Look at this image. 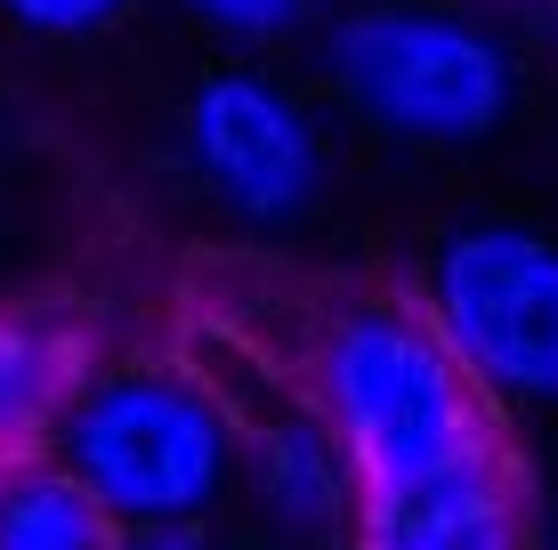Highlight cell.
I'll return each instance as SVG.
<instances>
[{
  "mask_svg": "<svg viewBox=\"0 0 558 550\" xmlns=\"http://www.w3.org/2000/svg\"><path fill=\"white\" fill-rule=\"evenodd\" d=\"M437 332L494 396H558V243L526 227H470L437 252Z\"/></svg>",
  "mask_w": 558,
  "mask_h": 550,
  "instance_id": "4",
  "label": "cell"
},
{
  "mask_svg": "<svg viewBox=\"0 0 558 550\" xmlns=\"http://www.w3.org/2000/svg\"><path fill=\"white\" fill-rule=\"evenodd\" d=\"M0 550H130V526L57 462V445L0 462Z\"/></svg>",
  "mask_w": 558,
  "mask_h": 550,
  "instance_id": "8",
  "label": "cell"
},
{
  "mask_svg": "<svg viewBox=\"0 0 558 550\" xmlns=\"http://www.w3.org/2000/svg\"><path fill=\"white\" fill-rule=\"evenodd\" d=\"M154 550H195V542H154Z\"/></svg>",
  "mask_w": 558,
  "mask_h": 550,
  "instance_id": "12",
  "label": "cell"
},
{
  "mask_svg": "<svg viewBox=\"0 0 558 550\" xmlns=\"http://www.w3.org/2000/svg\"><path fill=\"white\" fill-rule=\"evenodd\" d=\"M332 65L373 122L405 138H477L510 106V57L461 16L364 9L332 33Z\"/></svg>",
  "mask_w": 558,
  "mask_h": 550,
  "instance_id": "3",
  "label": "cell"
},
{
  "mask_svg": "<svg viewBox=\"0 0 558 550\" xmlns=\"http://www.w3.org/2000/svg\"><path fill=\"white\" fill-rule=\"evenodd\" d=\"M9 16H25V25H41V33H98L106 16H122L130 0H0Z\"/></svg>",
  "mask_w": 558,
  "mask_h": 550,
  "instance_id": "10",
  "label": "cell"
},
{
  "mask_svg": "<svg viewBox=\"0 0 558 550\" xmlns=\"http://www.w3.org/2000/svg\"><path fill=\"white\" fill-rule=\"evenodd\" d=\"M186 155L227 203L259 219H283L316 195V138H307L300 106L259 73H219L186 106Z\"/></svg>",
  "mask_w": 558,
  "mask_h": 550,
  "instance_id": "5",
  "label": "cell"
},
{
  "mask_svg": "<svg viewBox=\"0 0 558 550\" xmlns=\"http://www.w3.org/2000/svg\"><path fill=\"white\" fill-rule=\"evenodd\" d=\"M98 372V332L73 308H0V462L57 438L65 405Z\"/></svg>",
  "mask_w": 558,
  "mask_h": 550,
  "instance_id": "7",
  "label": "cell"
},
{
  "mask_svg": "<svg viewBox=\"0 0 558 550\" xmlns=\"http://www.w3.org/2000/svg\"><path fill=\"white\" fill-rule=\"evenodd\" d=\"M186 300L332 445L349 510L518 453L510 405L461 365L413 292L364 276H292L276 259H203Z\"/></svg>",
  "mask_w": 558,
  "mask_h": 550,
  "instance_id": "1",
  "label": "cell"
},
{
  "mask_svg": "<svg viewBox=\"0 0 558 550\" xmlns=\"http://www.w3.org/2000/svg\"><path fill=\"white\" fill-rule=\"evenodd\" d=\"M349 518L356 550H534V469L526 453H502V462L446 469Z\"/></svg>",
  "mask_w": 558,
  "mask_h": 550,
  "instance_id": "6",
  "label": "cell"
},
{
  "mask_svg": "<svg viewBox=\"0 0 558 550\" xmlns=\"http://www.w3.org/2000/svg\"><path fill=\"white\" fill-rule=\"evenodd\" d=\"M195 16H210V25L227 33H252V41H267V33H292L307 16V0H186Z\"/></svg>",
  "mask_w": 558,
  "mask_h": 550,
  "instance_id": "9",
  "label": "cell"
},
{
  "mask_svg": "<svg viewBox=\"0 0 558 550\" xmlns=\"http://www.w3.org/2000/svg\"><path fill=\"white\" fill-rule=\"evenodd\" d=\"M49 445L122 526L195 518L227 478V413L179 372H89Z\"/></svg>",
  "mask_w": 558,
  "mask_h": 550,
  "instance_id": "2",
  "label": "cell"
},
{
  "mask_svg": "<svg viewBox=\"0 0 558 550\" xmlns=\"http://www.w3.org/2000/svg\"><path fill=\"white\" fill-rule=\"evenodd\" d=\"M518 9H534V16H543V25L558 33V0H518Z\"/></svg>",
  "mask_w": 558,
  "mask_h": 550,
  "instance_id": "11",
  "label": "cell"
}]
</instances>
